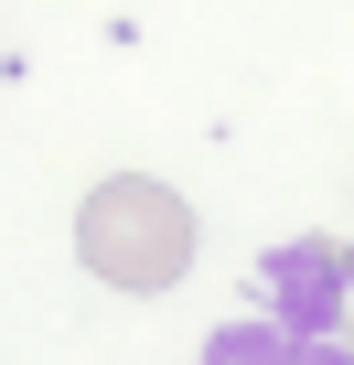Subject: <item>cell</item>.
Masks as SVG:
<instances>
[{
  "label": "cell",
  "instance_id": "obj_1",
  "mask_svg": "<svg viewBox=\"0 0 354 365\" xmlns=\"http://www.w3.org/2000/svg\"><path fill=\"white\" fill-rule=\"evenodd\" d=\"M194 247H204V226H194V205L172 194V182H150V172H108L97 194L76 205V258L108 279V290H172L194 269Z\"/></svg>",
  "mask_w": 354,
  "mask_h": 365
},
{
  "label": "cell",
  "instance_id": "obj_2",
  "mask_svg": "<svg viewBox=\"0 0 354 365\" xmlns=\"http://www.w3.org/2000/svg\"><path fill=\"white\" fill-rule=\"evenodd\" d=\"M204 365H354V354H343V344H322V333L236 322V333H215V344H204Z\"/></svg>",
  "mask_w": 354,
  "mask_h": 365
}]
</instances>
